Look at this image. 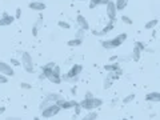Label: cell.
I'll use <instances>...</instances> for the list:
<instances>
[{
    "label": "cell",
    "mask_w": 160,
    "mask_h": 120,
    "mask_svg": "<svg viewBox=\"0 0 160 120\" xmlns=\"http://www.w3.org/2000/svg\"><path fill=\"white\" fill-rule=\"evenodd\" d=\"M79 104H80V107H82V109H86V111H93L95 109L93 98L92 99H83Z\"/></svg>",
    "instance_id": "cell-10"
},
{
    "label": "cell",
    "mask_w": 160,
    "mask_h": 120,
    "mask_svg": "<svg viewBox=\"0 0 160 120\" xmlns=\"http://www.w3.org/2000/svg\"><path fill=\"white\" fill-rule=\"evenodd\" d=\"M133 99H135V93L128 95V96H126V98L123 99V104H128V103H131Z\"/></svg>",
    "instance_id": "cell-29"
},
{
    "label": "cell",
    "mask_w": 160,
    "mask_h": 120,
    "mask_svg": "<svg viewBox=\"0 0 160 120\" xmlns=\"http://www.w3.org/2000/svg\"><path fill=\"white\" fill-rule=\"evenodd\" d=\"M115 22L116 20H109V22L107 23V26L104 27L102 31H100V36H104V35H107V33H109L113 29V27H115Z\"/></svg>",
    "instance_id": "cell-14"
},
{
    "label": "cell",
    "mask_w": 160,
    "mask_h": 120,
    "mask_svg": "<svg viewBox=\"0 0 160 120\" xmlns=\"http://www.w3.org/2000/svg\"><path fill=\"white\" fill-rule=\"evenodd\" d=\"M46 99H47V100H49L51 103H56V102H59L60 99H63V96H62V95H59V93L49 92V93H47V95H46Z\"/></svg>",
    "instance_id": "cell-16"
},
{
    "label": "cell",
    "mask_w": 160,
    "mask_h": 120,
    "mask_svg": "<svg viewBox=\"0 0 160 120\" xmlns=\"http://www.w3.org/2000/svg\"><path fill=\"white\" fill-rule=\"evenodd\" d=\"M56 66L55 63H48V64H46V66L43 67V69H42V72H43V75L46 76V79H48L51 83H53V84H60L63 82L62 80V78H56V76H53V67Z\"/></svg>",
    "instance_id": "cell-2"
},
{
    "label": "cell",
    "mask_w": 160,
    "mask_h": 120,
    "mask_svg": "<svg viewBox=\"0 0 160 120\" xmlns=\"http://www.w3.org/2000/svg\"><path fill=\"white\" fill-rule=\"evenodd\" d=\"M123 120H127V119H123Z\"/></svg>",
    "instance_id": "cell-43"
},
{
    "label": "cell",
    "mask_w": 160,
    "mask_h": 120,
    "mask_svg": "<svg viewBox=\"0 0 160 120\" xmlns=\"http://www.w3.org/2000/svg\"><path fill=\"white\" fill-rule=\"evenodd\" d=\"M58 26L60 28H63V29H69L71 28V24H69L68 22H64V20H60V22L58 23Z\"/></svg>",
    "instance_id": "cell-24"
},
{
    "label": "cell",
    "mask_w": 160,
    "mask_h": 120,
    "mask_svg": "<svg viewBox=\"0 0 160 120\" xmlns=\"http://www.w3.org/2000/svg\"><path fill=\"white\" fill-rule=\"evenodd\" d=\"M49 104H52L51 102H49V100H47V99H44L43 100V102L42 103H40V106H39V108H40V111H43V109L44 108H47L48 106H49Z\"/></svg>",
    "instance_id": "cell-26"
},
{
    "label": "cell",
    "mask_w": 160,
    "mask_h": 120,
    "mask_svg": "<svg viewBox=\"0 0 160 120\" xmlns=\"http://www.w3.org/2000/svg\"><path fill=\"white\" fill-rule=\"evenodd\" d=\"M99 118V113H96L95 111H88V113H86L82 118V120H96Z\"/></svg>",
    "instance_id": "cell-20"
},
{
    "label": "cell",
    "mask_w": 160,
    "mask_h": 120,
    "mask_svg": "<svg viewBox=\"0 0 160 120\" xmlns=\"http://www.w3.org/2000/svg\"><path fill=\"white\" fill-rule=\"evenodd\" d=\"M71 93H72V95H76V87H73V88L71 89Z\"/></svg>",
    "instance_id": "cell-39"
},
{
    "label": "cell",
    "mask_w": 160,
    "mask_h": 120,
    "mask_svg": "<svg viewBox=\"0 0 160 120\" xmlns=\"http://www.w3.org/2000/svg\"><path fill=\"white\" fill-rule=\"evenodd\" d=\"M22 18V9L16 8V12H15V19H20Z\"/></svg>",
    "instance_id": "cell-33"
},
{
    "label": "cell",
    "mask_w": 160,
    "mask_h": 120,
    "mask_svg": "<svg viewBox=\"0 0 160 120\" xmlns=\"http://www.w3.org/2000/svg\"><path fill=\"white\" fill-rule=\"evenodd\" d=\"M9 64L13 66V67H19V66H22V62H19L18 59H11L9 60Z\"/></svg>",
    "instance_id": "cell-30"
},
{
    "label": "cell",
    "mask_w": 160,
    "mask_h": 120,
    "mask_svg": "<svg viewBox=\"0 0 160 120\" xmlns=\"http://www.w3.org/2000/svg\"><path fill=\"white\" fill-rule=\"evenodd\" d=\"M22 66L24 68V71L27 73H33L35 72V66H33V60L32 55L29 52H23L22 53Z\"/></svg>",
    "instance_id": "cell-3"
},
{
    "label": "cell",
    "mask_w": 160,
    "mask_h": 120,
    "mask_svg": "<svg viewBox=\"0 0 160 120\" xmlns=\"http://www.w3.org/2000/svg\"><path fill=\"white\" fill-rule=\"evenodd\" d=\"M15 22V16H11L7 12L3 13V18H0V27H6V26H11Z\"/></svg>",
    "instance_id": "cell-11"
},
{
    "label": "cell",
    "mask_w": 160,
    "mask_h": 120,
    "mask_svg": "<svg viewBox=\"0 0 160 120\" xmlns=\"http://www.w3.org/2000/svg\"><path fill=\"white\" fill-rule=\"evenodd\" d=\"M107 8V18L109 20H116V16H118V8H116V4L112 0H109V3L106 6Z\"/></svg>",
    "instance_id": "cell-6"
},
{
    "label": "cell",
    "mask_w": 160,
    "mask_h": 120,
    "mask_svg": "<svg viewBox=\"0 0 160 120\" xmlns=\"http://www.w3.org/2000/svg\"><path fill=\"white\" fill-rule=\"evenodd\" d=\"M120 19H122V22H123L124 24H128V26H131V24L133 23V22H132V19L129 18V16H127V15H123V16L120 18Z\"/></svg>",
    "instance_id": "cell-25"
},
{
    "label": "cell",
    "mask_w": 160,
    "mask_h": 120,
    "mask_svg": "<svg viewBox=\"0 0 160 120\" xmlns=\"http://www.w3.org/2000/svg\"><path fill=\"white\" fill-rule=\"evenodd\" d=\"M116 60H118V56H111V58H109V62H111V63H115Z\"/></svg>",
    "instance_id": "cell-37"
},
{
    "label": "cell",
    "mask_w": 160,
    "mask_h": 120,
    "mask_svg": "<svg viewBox=\"0 0 160 120\" xmlns=\"http://www.w3.org/2000/svg\"><path fill=\"white\" fill-rule=\"evenodd\" d=\"M32 120H42V119H40V118H38V116H36V118H33Z\"/></svg>",
    "instance_id": "cell-41"
},
{
    "label": "cell",
    "mask_w": 160,
    "mask_h": 120,
    "mask_svg": "<svg viewBox=\"0 0 160 120\" xmlns=\"http://www.w3.org/2000/svg\"><path fill=\"white\" fill-rule=\"evenodd\" d=\"M144 44L142 42H136L133 46V49H132V59L133 62H139L140 58H142V52L144 51Z\"/></svg>",
    "instance_id": "cell-5"
},
{
    "label": "cell",
    "mask_w": 160,
    "mask_h": 120,
    "mask_svg": "<svg viewBox=\"0 0 160 120\" xmlns=\"http://www.w3.org/2000/svg\"><path fill=\"white\" fill-rule=\"evenodd\" d=\"M146 100L149 103H160V92H158V91L148 92L146 95Z\"/></svg>",
    "instance_id": "cell-13"
},
{
    "label": "cell",
    "mask_w": 160,
    "mask_h": 120,
    "mask_svg": "<svg viewBox=\"0 0 160 120\" xmlns=\"http://www.w3.org/2000/svg\"><path fill=\"white\" fill-rule=\"evenodd\" d=\"M93 104H95V108H99L103 106V99L100 98H93Z\"/></svg>",
    "instance_id": "cell-28"
},
{
    "label": "cell",
    "mask_w": 160,
    "mask_h": 120,
    "mask_svg": "<svg viewBox=\"0 0 160 120\" xmlns=\"http://www.w3.org/2000/svg\"><path fill=\"white\" fill-rule=\"evenodd\" d=\"M76 23H78L79 28L84 29V31H88V29H89V23H88V20L84 18L83 15H78V16H76Z\"/></svg>",
    "instance_id": "cell-12"
},
{
    "label": "cell",
    "mask_w": 160,
    "mask_h": 120,
    "mask_svg": "<svg viewBox=\"0 0 160 120\" xmlns=\"http://www.w3.org/2000/svg\"><path fill=\"white\" fill-rule=\"evenodd\" d=\"M80 111H82V107H80V104H78V106L75 107V115H79Z\"/></svg>",
    "instance_id": "cell-36"
},
{
    "label": "cell",
    "mask_w": 160,
    "mask_h": 120,
    "mask_svg": "<svg viewBox=\"0 0 160 120\" xmlns=\"http://www.w3.org/2000/svg\"><path fill=\"white\" fill-rule=\"evenodd\" d=\"M128 2L129 0H115V4H116L118 11H123V9L128 6Z\"/></svg>",
    "instance_id": "cell-18"
},
{
    "label": "cell",
    "mask_w": 160,
    "mask_h": 120,
    "mask_svg": "<svg viewBox=\"0 0 160 120\" xmlns=\"http://www.w3.org/2000/svg\"><path fill=\"white\" fill-rule=\"evenodd\" d=\"M159 24V19H151L149 22H147L146 23V26H144V28L146 29H153V28H156V26Z\"/></svg>",
    "instance_id": "cell-19"
},
{
    "label": "cell",
    "mask_w": 160,
    "mask_h": 120,
    "mask_svg": "<svg viewBox=\"0 0 160 120\" xmlns=\"http://www.w3.org/2000/svg\"><path fill=\"white\" fill-rule=\"evenodd\" d=\"M109 3V0H89V8L93 9L98 6H107Z\"/></svg>",
    "instance_id": "cell-15"
},
{
    "label": "cell",
    "mask_w": 160,
    "mask_h": 120,
    "mask_svg": "<svg viewBox=\"0 0 160 120\" xmlns=\"http://www.w3.org/2000/svg\"><path fill=\"white\" fill-rule=\"evenodd\" d=\"M79 2H89V0H79Z\"/></svg>",
    "instance_id": "cell-42"
},
{
    "label": "cell",
    "mask_w": 160,
    "mask_h": 120,
    "mask_svg": "<svg viewBox=\"0 0 160 120\" xmlns=\"http://www.w3.org/2000/svg\"><path fill=\"white\" fill-rule=\"evenodd\" d=\"M28 7H29V9H32V11H38V12H42V11H44V9L47 8L46 3L39 2V0H33V2H31L28 4Z\"/></svg>",
    "instance_id": "cell-9"
},
{
    "label": "cell",
    "mask_w": 160,
    "mask_h": 120,
    "mask_svg": "<svg viewBox=\"0 0 160 120\" xmlns=\"http://www.w3.org/2000/svg\"><path fill=\"white\" fill-rule=\"evenodd\" d=\"M68 47H79V46H82L83 44V40L82 39H76V38H73L71 40H68Z\"/></svg>",
    "instance_id": "cell-21"
},
{
    "label": "cell",
    "mask_w": 160,
    "mask_h": 120,
    "mask_svg": "<svg viewBox=\"0 0 160 120\" xmlns=\"http://www.w3.org/2000/svg\"><path fill=\"white\" fill-rule=\"evenodd\" d=\"M20 87H22L23 89H31L32 88V86L31 84H28V83H22L20 84Z\"/></svg>",
    "instance_id": "cell-32"
},
{
    "label": "cell",
    "mask_w": 160,
    "mask_h": 120,
    "mask_svg": "<svg viewBox=\"0 0 160 120\" xmlns=\"http://www.w3.org/2000/svg\"><path fill=\"white\" fill-rule=\"evenodd\" d=\"M58 106L62 108V109H72L75 108L79 104V102L76 100H64V99H60L59 102H56Z\"/></svg>",
    "instance_id": "cell-7"
},
{
    "label": "cell",
    "mask_w": 160,
    "mask_h": 120,
    "mask_svg": "<svg viewBox=\"0 0 160 120\" xmlns=\"http://www.w3.org/2000/svg\"><path fill=\"white\" fill-rule=\"evenodd\" d=\"M86 32L87 31H84V29H82V28H79L78 31H76V33H75V38L76 39H84V36H86Z\"/></svg>",
    "instance_id": "cell-23"
},
{
    "label": "cell",
    "mask_w": 160,
    "mask_h": 120,
    "mask_svg": "<svg viewBox=\"0 0 160 120\" xmlns=\"http://www.w3.org/2000/svg\"><path fill=\"white\" fill-rule=\"evenodd\" d=\"M0 73L6 75V76H8V78H12L15 75V71H13V68L9 63L0 62Z\"/></svg>",
    "instance_id": "cell-8"
},
{
    "label": "cell",
    "mask_w": 160,
    "mask_h": 120,
    "mask_svg": "<svg viewBox=\"0 0 160 120\" xmlns=\"http://www.w3.org/2000/svg\"><path fill=\"white\" fill-rule=\"evenodd\" d=\"M53 76H56V78H62V69H60V67L58 66V64L53 67Z\"/></svg>",
    "instance_id": "cell-27"
},
{
    "label": "cell",
    "mask_w": 160,
    "mask_h": 120,
    "mask_svg": "<svg viewBox=\"0 0 160 120\" xmlns=\"http://www.w3.org/2000/svg\"><path fill=\"white\" fill-rule=\"evenodd\" d=\"M92 98H95V96L92 95V92H91V91H87V92H86V95H84V99H92Z\"/></svg>",
    "instance_id": "cell-34"
},
{
    "label": "cell",
    "mask_w": 160,
    "mask_h": 120,
    "mask_svg": "<svg viewBox=\"0 0 160 120\" xmlns=\"http://www.w3.org/2000/svg\"><path fill=\"white\" fill-rule=\"evenodd\" d=\"M6 83H8V76L0 73V84H6Z\"/></svg>",
    "instance_id": "cell-31"
},
{
    "label": "cell",
    "mask_w": 160,
    "mask_h": 120,
    "mask_svg": "<svg viewBox=\"0 0 160 120\" xmlns=\"http://www.w3.org/2000/svg\"><path fill=\"white\" fill-rule=\"evenodd\" d=\"M7 120H22L20 118H7Z\"/></svg>",
    "instance_id": "cell-40"
},
{
    "label": "cell",
    "mask_w": 160,
    "mask_h": 120,
    "mask_svg": "<svg viewBox=\"0 0 160 120\" xmlns=\"http://www.w3.org/2000/svg\"><path fill=\"white\" fill-rule=\"evenodd\" d=\"M127 38H128V35L126 32H123V33H119L118 36H115L112 39L102 40V43H100V44H102V47L104 49H115V48H118V47L122 46V44L127 40Z\"/></svg>",
    "instance_id": "cell-1"
},
{
    "label": "cell",
    "mask_w": 160,
    "mask_h": 120,
    "mask_svg": "<svg viewBox=\"0 0 160 120\" xmlns=\"http://www.w3.org/2000/svg\"><path fill=\"white\" fill-rule=\"evenodd\" d=\"M38 29H39V26L35 24L33 28H32V35H33V36H36V35H38Z\"/></svg>",
    "instance_id": "cell-35"
},
{
    "label": "cell",
    "mask_w": 160,
    "mask_h": 120,
    "mask_svg": "<svg viewBox=\"0 0 160 120\" xmlns=\"http://www.w3.org/2000/svg\"><path fill=\"white\" fill-rule=\"evenodd\" d=\"M112 84H113V80L109 79V78L107 76L106 79H104V82H103V88H104V89H108V88L112 87Z\"/></svg>",
    "instance_id": "cell-22"
},
{
    "label": "cell",
    "mask_w": 160,
    "mask_h": 120,
    "mask_svg": "<svg viewBox=\"0 0 160 120\" xmlns=\"http://www.w3.org/2000/svg\"><path fill=\"white\" fill-rule=\"evenodd\" d=\"M104 69L107 72H115V71H119L120 67H119V63H109L104 66Z\"/></svg>",
    "instance_id": "cell-17"
},
{
    "label": "cell",
    "mask_w": 160,
    "mask_h": 120,
    "mask_svg": "<svg viewBox=\"0 0 160 120\" xmlns=\"http://www.w3.org/2000/svg\"><path fill=\"white\" fill-rule=\"evenodd\" d=\"M62 111V108H60L56 103H52V104H49V106L47 108H44L43 111H42V116L44 119H49V118H53V116H56V115Z\"/></svg>",
    "instance_id": "cell-4"
},
{
    "label": "cell",
    "mask_w": 160,
    "mask_h": 120,
    "mask_svg": "<svg viewBox=\"0 0 160 120\" xmlns=\"http://www.w3.org/2000/svg\"><path fill=\"white\" fill-rule=\"evenodd\" d=\"M4 112H6V107H0V115L4 113Z\"/></svg>",
    "instance_id": "cell-38"
}]
</instances>
